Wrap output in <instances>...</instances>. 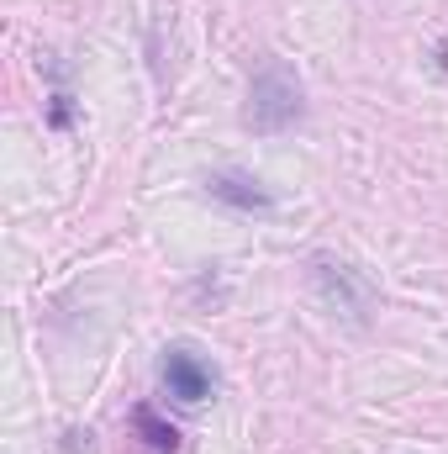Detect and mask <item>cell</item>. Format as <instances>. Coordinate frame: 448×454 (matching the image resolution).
<instances>
[{
	"mask_svg": "<svg viewBox=\"0 0 448 454\" xmlns=\"http://www.w3.org/2000/svg\"><path fill=\"white\" fill-rule=\"evenodd\" d=\"M301 116H306V90H301V80H296L280 59H264V64H259V74L248 80L243 127H253V132L274 137V132L296 127Z\"/></svg>",
	"mask_w": 448,
	"mask_h": 454,
	"instance_id": "cell-1",
	"label": "cell"
},
{
	"mask_svg": "<svg viewBox=\"0 0 448 454\" xmlns=\"http://www.w3.org/2000/svg\"><path fill=\"white\" fill-rule=\"evenodd\" d=\"M42 69L53 74V101H48V127L69 132V127H74V96L64 90V64H58V59H42Z\"/></svg>",
	"mask_w": 448,
	"mask_h": 454,
	"instance_id": "cell-6",
	"label": "cell"
},
{
	"mask_svg": "<svg viewBox=\"0 0 448 454\" xmlns=\"http://www.w3.org/2000/svg\"><path fill=\"white\" fill-rule=\"evenodd\" d=\"M158 386H164L169 402L201 407V402H212V391H217V364H212L201 348H190V343H169L164 359H158Z\"/></svg>",
	"mask_w": 448,
	"mask_h": 454,
	"instance_id": "cell-2",
	"label": "cell"
},
{
	"mask_svg": "<svg viewBox=\"0 0 448 454\" xmlns=\"http://www.w3.org/2000/svg\"><path fill=\"white\" fill-rule=\"evenodd\" d=\"M206 196L232 207V212H243V217L274 212V191L259 175H248V169H217V175H206Z\"/></svg>",
	"mask_w": 448,
	"mask_h": 454,
	"instance_id": "cell-4",
	"label": "cell"
},
{
	"mask_svg": "<svg viewBox=\"0 0 448 454\" xmlns=\"http://www.w3.org/2000/svg\"><path fill=\"white\" fill-rule=\"evenodd\" d=\"M132 428L143 434V444H148L153 454H174V450H180V428H174V423H164L153 407H137V412H132Z\"/></svg>",
	"mask_w": 448,
	"mask_h": 454,
	"instance_id": "cell-5",
	"label": "cell"
},
{
	"mask_svg": "<svg viewBox=\"0 0 448 454\" xmlns=\"http://www.w3.org/2000/svg\"><path fill=\"white\" fill-rule=\"evenodd\" d=\"M438 69H448V43L438 48Z\"/></svg>",
	"mask_w": 448,
	"mask_h": 454,
	"instance_id": "cell-7",
	"label": "cell"
},
{
	"mask_svg": "<svg viewBox=\"0 0 448 454\" xmlns=\"http://www.w3.org/2000/svg\"><path fill=\"white\" fill-rule=\"evenodd\" d=\"M312 286L322 291V301L333 312H343L348 323H364L369 307H375V286L348 259H333V254H312Z\"/></svg>",
	"mask_w": 448,
	"mask_h": 454,
	"instance_id": "cell-3",
	"label": "cell"
}]
</instances>
